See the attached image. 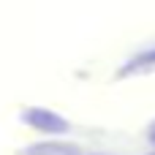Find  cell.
Wrapping results in <instances>:
<instances>
[{"label":"cell","instance_id":"obj_4","mask_svg":"<svg viewBox=\"0 0 155 155\" xmlns=\"http://www.w3.org/2000/svg\"><path fill=\"white\" fill-rule=\"evenodd\" d=\"M153 155H155V153H153Z\"/></svg>","mask_w":155,"mask_h":155},{"label":"cell","instance_id":"obj_2","mask_svg":"<svg viewBox=\"0 0 155 155\" xmlns=\"http://www.w3.org/2000/svg\"><path fill=\"white\" fill-rule=\"evenodd\" d=\"M144 71H155V49H144L136 57H131L123 68L120 76H131V74H144Z\"/></svg>","mask_w":155,"mask_h":155},{"label":"cell","instance_id":"obj_3","mask_svg":"<svg viewBox=\"0 0 155 155\" xmlns=\"http://www.w3.org/2000/svg\"><path fill=\"white\" fill-rule=\"evenodd\" d=\"M150 136H153V142H155V128H153V134H150Z\"/></svg>","mask_w":155,"mask_h":155},{"label":"cell","instance_id":"obj_1","mask_svg":"<svg viewBox=\"0 0 155 155\" xmlns=\"http://www.w3.org/2000/svg\"><path fill=\"white\" fill-rule=\"evenodd\" d=\"M22 120H25L30 128H35L38 134H49V136H60V134H68V131H71L68 120H63L57 112L41 109V106H30V109H25Z\"/></svg>","mask_w":155,"mask_h":155}]
</instances>
